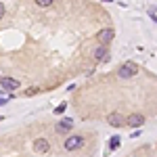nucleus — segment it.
Instances as JSON below:
<instances>
[{
  "mask_svg": "<svg viewBox=\"0 0 157 157\" xmlns=\"http://www.w3.org/2000/svg\"><path fill=\"white\" fill-rule=\"evenodd\" d=\"M136 73H138V65L130 61V63H124L120 69H117V78H120V80H130Z\"/></svg>",
  "mask_w": 157,
  "mask_h": 157,
  "instance_id": "f257e3e1",
  "label": "nucleus"
},
{
  "mask_svg": "<svg viewBox=\"0 0 157 157\" xmlns=\"http://www.w3.org/2000/svg\"><path fill=\"white\" fill-rule=\"evenodd\" d=\"M63 147H65V151H78L80 147H84V138L80 136V134H73V136H69L65 143H63Z\"/></svg>",
  "mask_w": 157,
  "mask_h": 157,
  "instance_id": "f03ea898",
  "label": "nucleus"
},
{
  "mask_svg": "<svg viewBox=\"0 0 157 157\" xmlns=\"http://www.w3.org/2000/svg\"><path fill=\"white\" fill-rule=\"evenodd\" d=\"M113 36H115V32H113V27H105V29H101L97 34V40L103 44V46H107L109 42L113 40Z\"/></svg>",
  "mask_w": 157,
  "mask_h": 157,
  "instance_id": "7ed1b4c3",
  "label": "nucleus"
},
{
  "mask_svg": "<svg viewBox=\"0 0 157 157\" xmlns=\"http://www.w3.org/2000/svg\"><path fill=\"white\" fill-rule=\"evenodd\" d=\"M0 86H2L4 90H17V88L21 86V80H15V78L4 75V78H0Z\"/></svg>",
  "mask_w": 157,
  "mask_h": 157,
  "instance_id": "20e7f679",
  "label": "nucleus"
},
{
  "mask_svg": "<svg viewBox=\"0 0 157 157\" xmlns=\"http://www.w3.org/2000/svg\"><path fill=\"white\" fill-rule=\"evenodd\" d=\"M126 124H128L130 128H138V126L145 124V115H143V113H130L128 120H126Z\"/></svg>",
  "mask_w": 157,
  "mask_h": 157,
  "instance_id": "39448f33",
  "label": "nucleus"
},
{
  "mask_svg": "<svg viewBox=\"0 0 157 157\" xmlns=\"http://www.w3.org/2000/svg\"><path fill=\"white\" fill-rule=\"evenodd\" d=\"M48 149H50V143L46 138H36L34 140V151L36 153H48Z\"/></svg>",
  "mask_w": 157,
  "mask_h": 157,
  "instance_id": "423d86ee",
  "label": "nucleus"
},
{
  "mask_svg": "<svg viewBox=\"0 0 157 157\" xmlns=\"http://www.w3.org/2000/svg\"><path fill=\"white\" fill-rule=\"evenodd\" d=\"M107 121H109V124H111V126H115V128H120V126H121V124H124V121H126V120L121 117L120 113H111V115H109V117H107Z\"/></svg>",
  "mask_w": 157,
  "mask_h": 157,
  "instance_id": "0eeeda50",
  "label": "nucleus"
},
{
  "mask_svg": "<svg viewBox=\"0 0 157 157\" xmlns=\"http://www.w3.org/2000/svg\"><path fill=\"white\" fill-rule=\"evenodd\" d=\"M107 57H109V55H107V46H103V44L97 46V50H94V59H97V61H105Z\"/></svg>",
  "mask_w": 157,
  "mask_h": 157,
  "instance_id": "6e6552de",
  "label": "nucleus"
},
{
  "mask_svg": "<svg viewBox=\"0 0 157 157\" xmlns=\"http://www.w3.org/2000/svg\"><path fill=\"white\" fill-rule=\"evenodd\" d=\"M69 128H71V120H61L57 124V132H67Z\"/></svg>",
  "mask_w": 157,
  "mask_h": 157,
  "instance_id": "1a4fd4ad",
  "label": "nucleus"
},
{
  "mask_svg": "<svg viewBox=\"0 0 157 157\" xmlns=\"http://www.w3.org/2000/svg\"><path fill=\"white\" fill-rule=\"evenodd\" d=\"M120 147V136H111V140H109V149H117Z\"/></svg>",
  "mask_w": 157,
  "mask_h": 157,
  "instance_id": "9d476101",
  "label": "nucleus"
},
{
  "mask_svg": "<svg viewBox=\"0 0 157 157\" xmlns=\"http://www.w3.org/2000/svg\"><path fill=\"white\" fill-rule=\"evenodd\" d=\"M65 109H67V103H65V101H63V103H61V105H57V109H55V113H57V115H61V113H63V111H65Z\"/></svg>",
  "mask_w": 157,
  "mask_h": 157,
  "instance_id": "9b49d317",
  "label": "nucleus"
},
{
  "mask_svg": "<svg viewBox=\"0 0 157 157\" xmlns=\"http://www.w3.org/2000/svg\"><path fill=\"white\" fill-rule=\"evenodd\" d=\"M36 4H38V6H50L52 0H36Z\"/></svg>",
  "mask_w": 157,
  "mask_h": 157,
  "instance_id": "f8f14e48",
  "label": "nucleus"
},
{
  "mask_svg": "<svg viewBox=\"0 0 157 157\" xmlns=\"http://www.w3.org/2000/svg\"><path fill=\"white\" fill-rule=\"evenodd\" d=\"M38 92V88H27V90H25V97H29V94H36Z\"/></svg>",
  "mask_w": 157,
  "mask_h": 157,
  "instance_id": "ddd939ff",
  "label": "nucleus"
},
{
  "mask_svg": "<svg viewBox=\"0 0 157 157\" xmlns=\"http://www.w3.org/2000/svg\"><path fill=\"white\" fill-rule=\"evenodd\" d=\"M4 13H6V9H4V4H2V2H0V19H2V17H4Z\"/></svg>",
  "mask_w": 157,
  "mask_h": 157,
  "instance_id": "4468645a",
  "label": "nucleus"
},
{
  "mask_svg": "<svg viewBox=\"0 0 157 157\" xmlns=\"http://www.w3.org/2000/svg\"><path fill=\"white\" fill-rule=\"evenodd\" d=\"M9 98H11V97H6V98H0V105H6V103H9Z\"/></svg>",
  "mask_w": 157,
  "mask_h": 157,
  "instance_id": "2eb2a0df",
  "label": "nucleus"
}]
</instances>
